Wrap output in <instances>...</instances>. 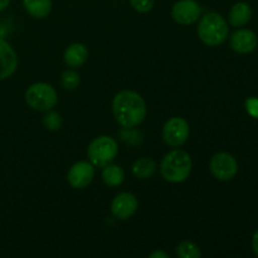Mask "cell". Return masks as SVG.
<instances>
[{
	"mask_svg": "<svg viewBox=\"0 0 258 258\" xmlns=\"http://www.w3.org/2000/svg\"><path fill=\"white\" fill-rule=\"evenodd\" d=\"M202 14V8L194 0H179L171 9V17L176 23L189 25L196 23Z\"/></svg>",
	"mask_w": 258,
	"mask_h": 258,
	"instance_id": "ba28073f",
	"label": "cell"
},
{
	"mask_svg": "<svg viewBox=\"0 0 258 258\" xmlns=\"http://www.w3.org/2000/svg\"><path fill=\"white\" fill-rule=\"evenodd\" d=\"M139 201L133 193H121L116 197L111 204V212L120 221H126L136 213Z\"/></svg>",
	"mask_w": 258,
	"mask_h": 258,
	"instance_id": "30bf717a",
	"label": "cell"
},
{
	"mask_svg": "<svg viewBox=\"0 0 258 258\" xmlns=\"http://www.w3.org/2000/svg\"><path fill=\"white\" fill-rule=\"evenodd\" d=\"M257 35L248 29L237 30L231 37L232 49L237 53H242V54L253 52L257 47Z\"/></svg>",
	"mask_w": 258,
	"mask_h": 258,
	"instance_id": "7c38bea8",
	"label": "cell"
},
{
	"mask_svg": "<svg viewBox=\"0 0 258 258\" xmlns=\"http://www.w3.org/2000/svg\"><path fill=\"white\" fill-rule=\"evenodd\" d=\"M252 9L247 3H237L229 10V23L233 27H242L251 20Z\"/></svg>",
	"mask_w": 258,
	"mask_h": 258,
	"instance_id": "5bb4252c",
	"label": "cell"
},
{
	"mask_svg": "<svg viewBox=\"0 0 258 258\" xmlns=\"http://www.w3.org/2000/svg\"><path fill=\"white\" fill-rule=\"evenodd\" d=\"M18 67V57L12 45L0 39V81L9 78Z\"/></svg>",
	"mask_w": 258,
	"mask_h": 258,
	"instance_id": "8fae6325",
	"label": "cell"
},
{
	"mask_svg": "<svg viewBox=\"0 0 258 258\" xmlns=\"http://www.w3.org/2000/svg\"><path fill=\"white\" fill-rule=\"evenodd\" d=\"M93 176H95V168L92 164L88 161H78L73 164L68 170L67 180L72 188L85 189L93 180Z\"/></svg>",
	"mask_w": 258,
	"mask_h": 258,
	"instance_id": "9c48e42d",
	"label": "cell"
},
{
	"mask_svg": "<svg viewBox=\"0 0 258 258\" xmlns=\"http://www.w3.org/2000/svg\"><path fill=\"white\" fill-rule=\"evenodd\" d=\"M10 4V0H0V12L7 9Z\"/></svg>",
	"mask_w": 258,
	"mask_h": 258,
	"instance_id": "d4e9b609",
	"label": "cell"
},
{
	"mask_svg": "<svg viewBox=\"0 0 258 258\" xmlns=\"http://www.w3.org/2000/svg\"><path fill=\"white\" fill-rule=\"evenodd\" d=\"M246 106L247 110H248V112L251 113L252 116L258 117V100H256V98H251V100L247 101Z\"/></svg>",
	"mask_w": 258,
	"mask_h": 258,
	"instance_id": "7402d4cb",
	"label": "cell"
},
{
	"mask_svg": "<svg viewBox=\"0 0 258 258\" xmlns=\"http://www.w3.org/2000/svg\"><path fill=\"white\" fill-rule=\"evenodd\" d=\"M168 253L163 251H155L153 253H150V258H168Z\"/></svg>",
	"mask_w": 258,
	"mask_h": 258,
	"instance_id": "cb8c5ba5",
	"label": "cell"
},
{
	"mask_svg": "<svg viewBox=\"0 0 258 258\" xmlns=\"http://www.w3.org/2000/svg\"><path fill=\"white\" fill-rule=\"evenodd\" d=\"M25 10L35 19L48 17L52 10V0H23Z\"/></svg>",
	"mask_w": 258,
	"mask_h": 258,
	"instance_id": "9a60e30c",
	"label": "cell"
},
{
	"mask_svg": "<svg viewBox=\"0 0 258 258\" xmlns=\"http://www.w3.org/2000/svg\"><path fill=\"white\" fill-rule=\"evenodd\" d=\"M112 111L116 121L122 127L131 128L140 125L146 117V103L135 91L125 90L115 96Z\"/></svg>",
	"mask_w": 258,
	"mask_h": 258,
	"instance_id": "6da1fadb",
	"label": "cell"
},
{
	"mask_svg": "<svg viewBox=\"0 0 258 258\" xmlns=\"http://www.w3.org/2000/svg\"><path fill=\"white\" fill-rule=\"evenodd\" d=\"M118 153V146L115 139L110 136H98L90 144L87 150L90 163L93 166L103 168L115 160Z\"/></svg>",
	"mask_w": 258,
	"mask_h": 258,
	"instance_id": "277c9868",
	"label": "cell"
},
{
	"mask_svg": "<svg viewBox=\"0 0 258 258\" xmlns=\"http://www.w3.org/2000/svg\"><path fill=\"white\" fill-rule=\"evenodd\" d=\"M191 158L186 151L175 149L166 154L160 163L161 176L170 183H181L190 175Z\"/></svg>",
	"mask_w": 258,
	"mask_h": 258,
	"instance_id": "7a4b0ae2",
	"label": "cell"
},
{
	"mask_svg": "<svg viewBox=\"0 0 258 258\" xmlns=\"http://www.w3.org/2000/svg\"><path fill=\"white\" fill-rule=\"evenodd\" d=\"M88 58L87 47L82 43H73L64 50V62L68 67L78 68L86 63Z\"/></svg>",
	"mask_w": 258,
	"mask_h": 258,
	"instance_id": "4fadbf2b",
	"label": "cell"
},
{
	"mask_svg": "<svg viewBox=\"0 0 258 258\" xmlns=\"http://www.w3.org/2000/svg\"><path fill=\"white\" fill-rule=\"evenodd\" d=\"M130 4L136 12L148 13L154 8L155 0H130Z\"/></svg>",
	"mask_w": 258,
	"mask_h": 258,
	"instance_id": "44dd1931",
	"label": "cell"
},
{
	"mask_svg": "<svg viewBox=\"0 0 258 258\" xmlns=\"http://www.w3.org/2000/svg\"><path fill=\"white\" fill-rule=\"evenodd\" d=\"M156 163L150 158H141L133 165V174L139 179H149L155 174Z\"/></svg>",
	"mask_w": 258,
	"mask_h": 258,
	"instance_id": "2e32d148",
	"label": "cell"
},
{
	"mask_svg": "<svg viewBox=\"0 0 258 258\" xmlns=\"http://www.w3.org/2000/svg\"><path fill=\"white\" fill-rule=\"evenodd\" d=\"M25 101L33 110L49 111L57 105L58 95L53 86L44 82H38L28 88L25 92Z\"/></svg>",
	"mask_w": 258,
	"mask_h": 258,
	"instance_id": "5b68a950",
	"label": "cell"
},
{
	"mask_svg": "<svg viewBox=\"0 0 258 258\" xmlns=\"http://www.w3.org/2000/svg\"><path fill=\"white\" fill-rule=\"evenodd\" d=\"M102 179L105 181L106 185L108 186H118L123 183L125 180V173H123L122 168L118 165H108L103 166L102 170Z\"/></svg>",
	"mask_w": 258,
	"mask_h": 258,
	"instance_id": "e0dca14e",
	"label": "cell"
},
{
	"mask_svg": "<svg viewBox=\"0 0 258 258\" xmlns=\"http://www.w3.org/2000/svg\"><path fill=\"white\" fill-rule=\"evenodd\" d=\"M176 256L180 258H198L202 256V252L194 242L184 241L176 247Z\"/></svg>",
	"mask_w": 258,
	"mask_h": 258,
	"instance_id": "ac0fdd59",
	"label": "cell"
},
{
	"mask_svg": "<svg viewBox=\"0 0 258 258\" xmlns=\"http://www.w3.org/2000/svg\"><path fill=\"white\" fill-rule=\"evenodd\" d=\"M252 247H253L254 253L258 256V231L253 234V238H252Z\"/></svg>",
	"mask_w": 258,
	"mask_h": 258,
	"instance_id": "603a6c76",
	"label": "cell"
},
{
	"mask_svg": "<svg viewBox=\"0 0 258 258\" xmlns=\"http://www.w3.org/2000/svg\"><path fill=\"white\" fill-rule=\"evenodd\" d=\"M43 123H44L45 128H48L49 131H58L62 126V117L58 112L50 111L43 117Z\"/></svg>",
	"mask_w": 258,
	"mask_h": 258,
	"instance_id": "ffe728a7",
	"label": "cell"
},
{
	"mask_svg": "<svg viewBox=\"0 0 258 258\" xmlns=\"http://www.w3.org/2000/svg\"><path fill=\"white\" fill-rule=\"evenodd\" d=\"M60 83H62V86L66 90H75L80 85V76L75 71L67 70L62 73Z\"/></svg>",
	"mask_w": 258,
	"mask_h": 258,
	"instance_id": "d6986e66",
	"label": "cell"
},
{
	"mask_svg": "<svg viewBox=\"0 0 258 258\" xmlns=\"http://www.w3.org/2000/svg\"><path fill=\"white\" fill-rule=\"evenodd\" d=\"M164 141L171 148H179L189 138V123L183 117H173L168 120L163 128Z\"/></svg>",
	"mask_w": 258,
	"mask_h": 258,
	"instance_id": "52a82bcc",
	"label": "cell"
},
{
	"mask_svg": "<svg viewBox=\"0 0 258 258\" xmlns=\"http://www.w3.org/2000/svg\"><path fill=\"white\" fill-rule=\"evenodd\" d=\"M209 168L214 178L222 181H228L236 176L238 164L236 158L229 153H218L211 159Z\"/></svg>",
	"mask_w": 258,
	"mask_h": 258,
	"instance_id": "8992f818",
	"label": "cell"
},
{
	"mask_svg": "<svg viewBox=\"0 0 258 258\" xmlns=\"http://www.w3.org/2000/svg\"><path fill=\"white\" fill-rule=\"evenodd\" d=\"M228 24L218 13H207L198 25L199 39L209 47H217L228 37Z\"/></svg>",
	"mask_w": 258,
	"mask_h": 258,
	"instance_id": "3957f363",
	"label": "cell"
}]
</instances>
